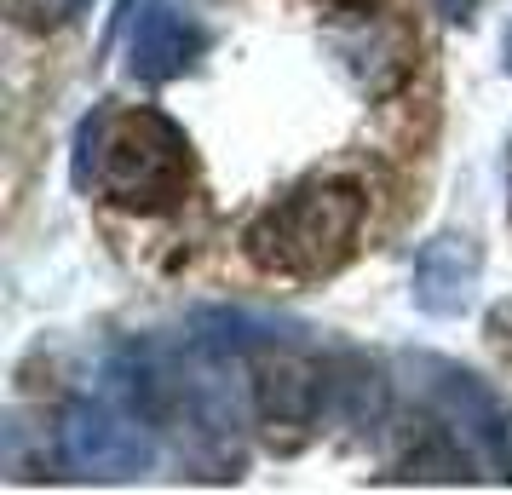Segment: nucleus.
Listing matches in <instances>:
<instances>
[{"label":"nucleus","mask_w":512,"mask_h":495,"mask_svg":"<svg viewBox=\"0 0 512 495\" xmlns=\"http://www.w3.org/2000/svg\"><path fill=\"white\" fill-rule=\"evenodd\" d=\"M328 47H334L340 70H346L363 93H392L397 81H403V70H409V58H415L409 29L386 24V18H369V12H363V24L346 29V35H334Z\"/></svg>","instance_id":"obj_8"},{"label":"nucleus","mask_w":512,"mask_h":495,"mask_svg":"<svg viewBox=\"0 0 512 495\" xmlns=\"http://www.w3.org/2000/svg\"><path fill=\"white\" fill-rule=\"evenodd\" d=\"M208 47V35L190 24L179 6L167 0H150L139 18H133V35H127V70L139 81H179L185 70H196V58Z\"/></svg>","instance_id":"obj_7"},{"label":"nucleus","mask_w":512,"mask_h":495,"mask_svg":"<svg viewBox=\"0 0 512 495\" xmlns=\"http://www.w3.org/2000/svg\"><path fill=\"white\" fill-rule=\"evenodd\" d=\"M501 64H507V75H512V24H507V41H501Z\"/></svg>","instance_id":"obj_12"},{"label":"nucleus","mask_w":512,"mask_h":495,"mask_svg":"<svg viewBox=\"0 0 512 495\" xmlns=\"http://www.w3.org/2000/svg\"><path fill=\"white\" fill-rule=\"evenodd\" d=\"M363 190L346 185V179H311V185L288 190L282 202L259 213L254 225L242 231V248L259 271L271 277H294V283H311V277H328L351 260L357 248V231H363Z\"/></svg>","instance_id":"obj_2"},{"label":"nucleus","mask_w":512,"mask_h":495,"mask_svg":"<svg viewBox=\"0 0 512 495\" xmlns=\"http://www.w3.org/2000/svg\"><path fill=\"white\" fill-rule=\"evenodd\" d=\"M58 455L75 478H139L156 467V421L110 398H75L58 421Z\"/></svg>","instance_id":"obj_4"},{"label":"nucleus","mask_w":512,"mask_h":495,"mask_svg":"<svg viewBox=\"0 0 512 495\" xmlns=\"http://www.w3.org/2000/svg\"><path fill=\"white\" fill-rule=\"evenodd\" d=\"M254 409L271 426V438L277 432L305 438L328 409V375L305 352L265 340V346H254Z\"/></svg>","instance_id":"obj_5"},{"label":"nucleus","mask_w":512,"mask_h":495,"mask_svg":"<svg viewBox=\"0 0 512 495\" xmlns=\"http://www.w3.org/2000/svg\"><path fill=\"white\" fill-rule=\"evenodd\" d=\"M507 196H512V156H507Z\"/></svg>","instance_id":"obj_13"},{"label":"nucleus","mask_w":512,"mask_h":495,"mask_svg":"<svg viewBox=\"0 0 512 495\" xmlns=\"http://www.w3.org/2000/svg\"><path fill=\"white\" fill-rule=\"evenodd\" d=\"M87 156H81V179L121 213H167L185 202L190 179H196V156H190L185 127L150 110V104H127V110H98L87 121Z\"/></svg>","instance_id":"obj_1"},{"label":"nucleus","mask_w":512,"mask_h":495,"mask_svg":"<svg viewBox=\"0 0 512 495\" xmlns=\"http://www.w3.org/2000/svg\"><path fill=\"white\" fill-rule=\"evenodd\" d=\"M432 12H438L443 24H472V12H478V0H426Z\"/></svg>","instance_id":"obj_10"},{"label":"nucleus","mask_w":512,"mask_h":495,"mask_svg":"<svg viewBox=\"0 0 512 495\" xmlns=\"http://www.w3.org/2000/svg\"><path fill=\"white\" fill-rule=\"evenodd\" d=\"M478 277H484V248L466 231H443L415 254L409 294L426 317H461L478 300Z\"/></svg>","instance_id":"obj_6"},{"label":"nucleus","mask_w":512,"mask_h":495,"mask_svg":"<svg viewBox=\"0 0 512 495\" xmlns=\"http://www.w3.org/2000/svg\"><path fill=\"white\" fill-rule=\"evenodd\" d=\"M87 6H93V0H6V18H12L18 29H35V35H47V29L75 24Z\"/></svg>","instance_id":"obj_9"},{"label":"nucleus","mask_w":512,"mask_h":495,"mask_svg":"<svg viewBox=\"0 0 512 495\" xmlns=\"http://www.w3.org/2000/svg\"><path fill=\"white\" fill-rule=\"evenodd\" d=\"M409 369H415V392L426 398L432 421L466 449L478 478H507L512 484V415L501 392L449 357H409Z\"/></svg>","instance_id":"obj_3"},{"label":"nucleus","mask_w":512,"mask_h":495,"mask_svg":"<svg viewBox=\"0 0 512 495\" xmlns=\"http://www.w3.org/2000/svg\"><path fill=\"white\" fill-rule=\"evenodd\" d=\"M323 6H334V12H369L374 0H323Z\"/></svg>","instance_id":"obj_11"}]
</instances>
